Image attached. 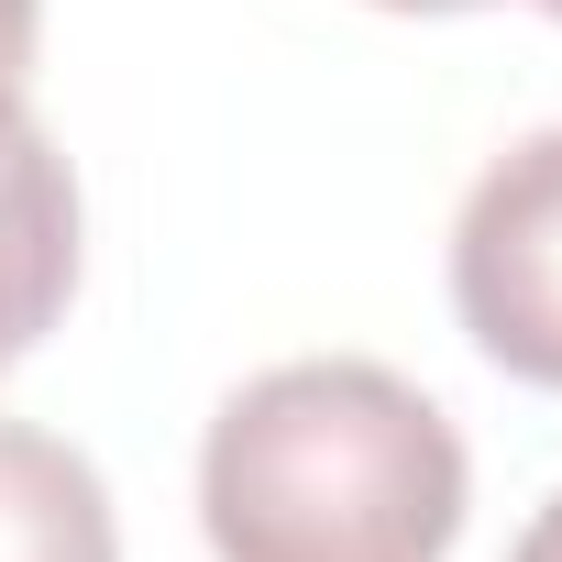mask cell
Listing matches in <instances>:
<instances>
[{"mask_svg": "<svg viewBox=\"0 0 562 562\" xmlns=\"http://www.w3.org/2000/svg\"><path fill=\"white\" fill-rule=\"evenodd\" d=\"M540 12H551V23H562V0H540Z\"/></svg>", "mask_w": 562, "mask_h": 562, "instance_id": "8", "label": "cell"}, {"mask_svg": "<svg viewBox=\"0 0 562 562\" xmlns=\"http://www.w3.org/2000/svg\"><path fill=\"white\" fill-rule=\"evenodd\" d=\"M78 299V177L34 111L0 122V375Z\"/></svg>", "mask_w": 562, "mask_h": 562, "instance_id": "3", "label": "cell"}, {"mask_svg": "<svg viewBox=\"0 0 562 562\" xmlns=\"http://www.w3.org/2000/svg\"><path fill=\"white\" fill-rule=\"evenodd\" d=\"M34 34H45V0H0V122L34 111V100H23V89H34Z\"/></svg>", "mask_w": 562, "mask_h": 562, "instance_id": "5", "label": "cell"}, {"mask_svg": "<svg viewBox=\"0 0 562 562\" xmlns=\"http://www.w3.org/2000/svg\"><path fill=\"white\" fill-rule=\"evenodd\" d=\"M375 12H485V0H375Z\"/></svg>", "mask_w": 562, "mask_h": 562, "instance_id": "7", "label": "cell"}, {"mask_svg": "<svg viewBox=\"0 0 562 562\" xmlns=\"http://www.w3.org/2000/svg\"><path fill=\"white\" fill-rule=\"evenodd\" d=\"M0 562H122L100 463L34 419H0Z\"/></svg>", "mask_w": 562, "mask_h": 562, "instance_id": "4", "label": "cell"}, {"mask_svg": "<svg viewBox=\"0 0 562 562\" xmlns=\"http://www.w3.org/2000/svg\"><path fill=\"white\" fill-rule=\"evenodd\" d=\"M452 310L485 364L562 397V122L507 144L452 221Z\"/></svg>", "mask_w": 562, "mask_h": 562, "instance_id": "2", "label": "cell"}, {"mask_svg": "<svg viewBox=\"0 0 562 562\" xmlns=\"http://www.w3.org/2000/svg\"><path fill=\"white\" fill-rule=\"evenodd\" d=\"M463 430L397 364L299 353L221 397L199 529L221 562H441L463 540Z\"/></svg>", "mask_w": 562, "mask_h": 562, "instance_id": "1", "label": "cell"}, {"mask_svg": "<svg viewBox=\"0 0 562 562\" xmlns=\"http://www.w3.org/2000/svg\"><path fill=\"white\" fill-rule=\"evenodd\" d=\"M507 562H562V485H551V496L529 507V529L507 540Z\"/></svg>", "mask_w": 562, "mask_h": 562, "instance_id": "6", "label": "cell"}]
</instances>
